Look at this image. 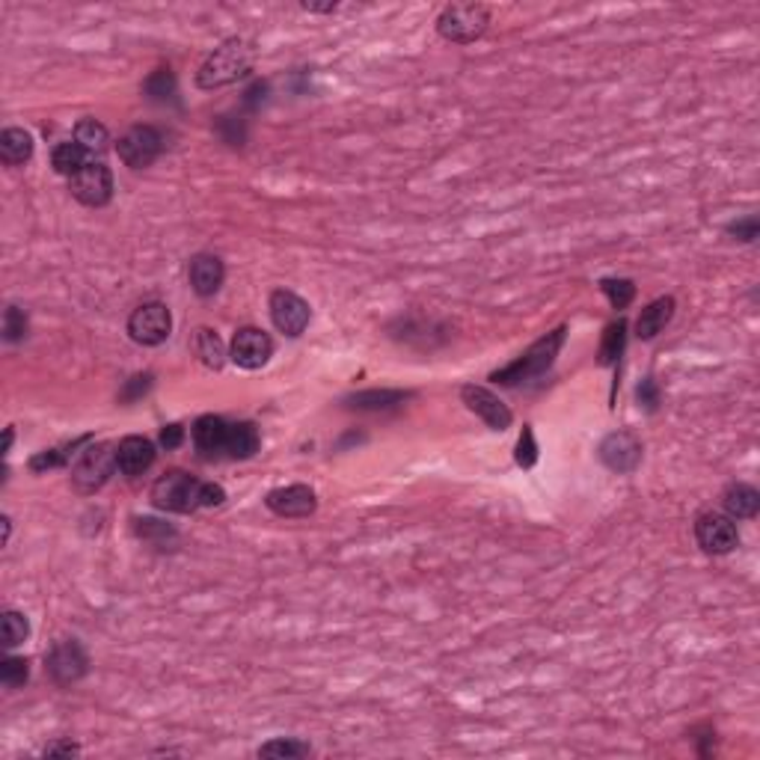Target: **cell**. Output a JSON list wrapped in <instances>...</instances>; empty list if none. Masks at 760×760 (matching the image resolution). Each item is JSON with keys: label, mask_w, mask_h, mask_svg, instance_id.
<instances>
[{"label": "cell", "mask_w": 760, "mask_h": 760, "mask_svg": "<svg viewBox=\"0 0 760 760\" xmlns=\"http://www.w3.org/2000/svg\"><path fill=\"white\" fill-rule=\"evenodd\" d=\"M249 69H253V45L244 39H229L220 48H214L206 63L199 66L196 83L202 90H217L244 78Z\"/></svg>", "instance_id": "cell-1"}, {"label": "cell", "mask_w": 760, "mask_h": 760, "mask_svg": "<svg viewBox=\"0 0 760 760\" xmlns=\"http://www.w3.org/2000/svg\"><path fill=\"white\" fill-rule=\"evenodd\" d=\"M565 336H567V327H558L553 332H546V336L534 342L532 348L520 356V360H514L511 365L493 372L491 380H496V384H502V386H517V384H526V380H532V377L546 375L553 368L558 351H562Z\"/></svg>", "instance_id": "cell-2"}, {"label": "cell", "mask_w": 760, "mask_h": 760, "mask_svg": "<svg viewBox=\"0 0 760 760\" xmlns=\"http://www.w3.org/2000/svg\"><path fill=\"white\" fill-rule=\"evenodd\" d=\"M202 487L206 481L182 470H170L152 484V505L161 511H175V514H190V511L202 508Z\"/></svg>", "instance_id": "cell-3"}, {"label": "cell", "mask_w": 760, "mask_h": 760, "mask_svg": "<svg viewBox=\"0 0 760 760\" xmlns=\"http://www.w3.org/2000/svg\"><path fill=\"white\" fill-rule=\"evenodd\" d=\"M487 24H491V9L481 4H451L439 12L437 30L443 39L455 45H470L475 39H481Z\"/></svg>", "instance_id": "cell-4"}, {"label": "cell", "mask_w": 760, "mask_h": 760, "mask_svg": "<svg viewBox=\"0 0 760 760\" xmlns=\"http://www.w3.org/2000/svg\"><path fill=\"white\" fill-rule=\"evenodd\" d=\"M113 470H119L116 467V446L95 443V446L80 451L75 470H71V481H75L78 491L92 493V491H99L107 479H111Z\"/></svg>", "instance_id": "cell-5"}, {"label": "cell", "mask_w": 760, "mask_h": 760, "mask_svg": "<svg viewBox=\"0 0 760 760\" xmlns=\"http://www.w3.org/2000/svg\"><path fill=\"white\" fill-rule=\"evenodd\" d=\"M116 152L131 170H146L164 152V134L152 125H134L116 142Z\"/></svg>", "instance_id": "cell-6"}, {"label": "cell", "mask_w": 760, "mask_h": 760, "mask_svg": "<svg viewBox=\"0 0 760 760\" xmlns=\"http://www.w3.org/2000/svg\"><path fill=\"white\" fill-rule=\"evenodd\" d=\"M128 332L137 344H146V348H154V344L166 342L170 339V332H173L170 309H166L164 303H158V301L137 306L128 318Z\"/></svg>", "instance_id": "cell-7"}, {"label": "cell", "mask_w": 760, "mask_h": 760, "mask_svg": "<svg viewBox=\"0 0 760 760\" xmlns=\"http://www.w3.org/2000/svg\"><path fill=\"white\" fill-rule=\"evenodd\" d=\"M71 196L90 208H101L113 199V173L101 161H90L83 170L69 178Z\"/></svg>", "instance_id": "cell-8"}, {"label": "cell", "mask_w": 760, "mask_h": 760, "mask_svg": "<svg viewBox=\"0 0 760 760\" xmlns=\"http://www.w3.org/2000/svg\"><path fill=\"white\" fill-rule=\"evenodd\" d=\"M45 669H48V674L54 677V683L69 686V683H78L80 677L87 674L90 657H87V650L80 648V641L63 639V641H57L51 650H48Z\"/></svg>", "instance_id": "cell-9"}, {"label": "cell", "mask_w": 760, "mask_h": 760, "mask_svg": "<svg viewBox=\"0 0 760 760\" xmlns=\"http://www.w3.org/2000/svg\"><path fill=\"white\" fill-rule=\"evenodd\" d=\"M695 538H698V546L704 553L724 555L740 544V532H736L734 520L728 514L707 511V514H701L698 522H695Z\"/></svg>", "instance_id": "cell-10"}, {"label": "cell", "mask_w": 760, "mask_h": 760, "mask_svg": "<svg viewBox=\"0 0 760 760\" xmlns=\"http://www.w3.org/2000/svg\"><path fill=\"white\" fill-rule=\"evenodd\" d=\"M270 318L280 332L294 339L309 327L312 309H309V303L303 297H297L294 291H273L270 294Z\"/></svg>", "instance_id": "cell-11"}, {"label": "cell", "mask_w": 760, "mask_h": 760, "mask_svg": "<svg viewBox=\"0 0 760 760\" xmlns=\"http://www.w3.org/2000/svg\"><path fill=\"white\" fill-rule=\"evenodd\" d=\"M270 354H273V342L268 332H261L256 327H244V330H238L235 332V339H232V363L235 365H241V368H261L268 360H270Z\"/></svg>", "instance_id": "cell-12"}, {"label": "cell", "mask_w": 760, "mask_h": 760, "mask_svg": "<svg viewBox=\"0 0 760 760\" xmlns=\"http://www.w3.org/2000/svg\"><path fill=\"white\" fill-rule=\"evenodd\" d=\"M600 460L612 472H633L641 460V443L629 431H615L600 443Z\"/></svg>", "instance_id": "cell-13"}, {"label": "cell", "mask_w": 760, "mask_h": 760, "mask_svg": "<svg viewBox=\"0 0 760 760\" xmlns=\"http://www.w3.org/2000/svg\"><path fill=\"white\" fill-rule=\"evenodd\" d=\"M268 508L277 517H309L318 508L315 491L306 484H291V487H277L268 493Z\"/></svg>", "instance_id": "cell-14"}, {"label": "cell", "mask_w": 760, "mask_h": 760, "mask_svg": "<svg viewBox=\"0 0 760 760\" xmlns=\"http://www.w3.org/2000/svg\"><path fill=\"white\" fill-rule=\"evenodd\" d=\"M460 396H463V404H467V407L475 416H479V419L487 428H493V431H505V428L511 425V410L493 396L491 389H484V386H463Z\"/></svg>", "instance_id": "cell-15"}, {"label": "cell", "mask_w": 760, "mask_h": 760, "mask_svg": "<svg viewBox=\"0 0 760 760\" xmlns=\"http://www.w3.org/2000/svg\"><path fill=\"white\" fill-rule=\"evenodd\" d=\"M154 463V446L146 437H125L116 446V467L122 475H142Z\"/></svg>", "instance_id": "cell-16"}, {"label": "cell", "mask_w": 760, "mask_h": 760, "mask_svg": "<svg viewBox=\"0 0 760 760\" xmlns=\"http://www.w3.org/2000/svg\"><path fill=\"white\" fill-rule=\"evenodd\" d=\"M187 277H190V289H194L199 297H211V294L220 291L226 270H223V261L217 256L202 253V256L190 259Z\"/></svg>", "instance_id": "cell-17"}, {"label": "cell", "mask_w": 760, "mask_h": 760, "mask_svg": "<svg viewBox=\"0 0 760 760\" xmlns=\"http://www.w3.org/2000/svg\"><path fill=\"white\" fill-rule=\"evenodd\" d=\"M226 443H229V422L220 419V416H202L194 425V446L202 451L206 458H214L226 451Z\"/></svg>", "instance_id": "cell-18"}, {"label": "cell", "mask_w": 760, "mask_h": 760, "mask_svg": "<svg viewBox=\"0 0 760 760\" xmlns=\"http://www.w3.org/2000/svg\"><path fill=\"white\" fill-rule=\"evenodd\" d=\"M722 505L731 520H752L760 511V493L752 484H731L722 496Z\"/></svg>", "instance_id": "cell-19"}, {"label": "cell", "mask_w": 760, "mask_h": 760, "mask_svg": "<svg viewBox=\"0 0 760 760\" xmlns=\"http://www.w3.org/2000/svg\"><path fill=\"white\" fill-rule=\"evenodd\" d=\"M674 315V297H660L648 309H641V315L636 321V336L639 339H653L657 332L665 330V324Z\"/></svg>", "instance_id": "cell-20"}, {"label": "cell", "mask_w": 760, "mask_h": 760, "mask_svg": "<svg viewBox=\"0 0 760 760\" xmlns=\"http://www.w3.org/2000/svg\"><path fill=\"white\" fill-rule=\"evenodd\" d=\"M33 154V137L24 128H6L0 134V158H4L9 166L27 164Z\"/></svg>", "instance_id": "cell-21"}, {"label": "cell", "mask_w": 760, "mask_h": 760, "mask_svg": "<svg viewBox=\"0 0 760 760\" xmlns=\"http://www.w3.org/2000/svg\"><path fill=\"white\" fill-rule=\"evenodd\" d=\"M259 451V431L253 422H232L229 425V443H226V455L247 460Z\"/></svg>", "instance_id": "cell-22"}, {"label": "cell", "mask_w": 760, "mask_h": 760, "mask_svg": "<svg viewBox=\"0 0 760 760\" xmlns=\"http://www.w3.org/2000/svg\"><path fill=\"white\" fill-rule=\"evenodd\" d=\"M194 351H196V356L202 360V365H208V368H223V363H226V348H223V342H220L217 332L208 330V327H199V330H196V336H194Z\"/></svg>", "instance_id": "cell-23"}, {"label": "cell", "mask_w": 760, "mask_h": 760, "mask_svg": "<svg viewBox=\"0 0 760 760\" xmlns=\"http://www.w3.org/2000/svg\"><path fill=\"white\" fill-rule=\"evenodd\" d=\"M407 398V392H398V389H372V392H356V396L348 398L351 407L356 410H386V407H396Z\"/></svg>", "instance_id": "cell-24"}, {"label": "cell", "mask_w": 760, "mask_h": 760, "mask_svg": "<svg viewBox=\"0 0 760 760\" xmlns=\"http://www.w3.org/2000/svg\"><path fill=\"white\" fill-rule=\"evenodd\" d=\"M51 164H54V170L59 175H75L78 170H83V166L90 164V154L83 152L78 142H59V146L54 149L51 154Z\"/></svg>", "instance_id": "cell-25"}, {"label": "cell", "mask_w": 760, "mask_h": 760, "mask_svg": "<svg viewBox=\"0 0 760 760\" xmlns=\"http://www.w3.org/2000/svg\"><path fill=\"white\" fill-rule=\"evenodd\" d=\"M75 142L87 152V154H101L107 149V142H111V134H107V128L101 122H95V119H83L75 128Z\"/></svg>", "instance_id": "cell-26"}, {"label": "cell", "mask_w": 760, "mask_h": 760, "mask_svg": "<svg viewBox=\"0 0 760 760\" xmlns=\"http://www.w3.org/2000/svg\"><path fill=\"white\" fill-rule=\"evenodd\" d=\"M624 342H627V324L624 321H615V324L606 327L603 342H600V354H597L600 365H615L618 356L624 354Z\"/></svg>", "instance_id": "cell-27"}, {"label": "cell", "mask_w": 760, "mask_h": 760, "mask_svg": "<svg viewBox=\"0 0 760 760\" xmlns=\"http://www.w3.org/2000/svg\"><path fill=\"white\" fill-rule=\"evenodd\" d=\"M87 439H90V437H80V439H75V443H71V446L54 449V451H42V455H36V458L30 460V470H33V472H42V470H54V467H59V463H66L71 455H75V449L87 443Z\"/></svg>", "instance_id": "cell-28"}, {"label": "cell", "mask_w": 760, "mask_h": 760, "mask_svg": "<svg viewBox=\"0 0 760 760\" xmlns=\"http://www.w3.org/2000/svg\"><path fill=\"white\" fill-rule=\"evenodd\" d=\"M30 633V627H27V618H24L21 612H4V648L12 650V648H18L24 639H27Z\"/></svg>", "instance_id": "cell-29"}, {"label": "cell", "mask_w": 760, "mask_h": 760, "mask_svg": "<svg viewBox=\"0 0 760 760\" xmlns=\"http://www.w3.org/2000/svg\"><path fill=\"white\" fill-rule=\"evenodd\" d=\"M600 289H603L606 297H609V303L615 309H627L629 303H633V297H636L633 280H603Z\"/></svg>", "instance_id": "cell-30"}, {"label": "cell", "mask_w": 760, "mask_h": 760, "mask_svg": "<svg viewBox=\"0 0 760 760\" xmlns=\"http://www.w3.org/2000/svg\"><path fill=\"white\" fill-rule=\"evenodd\" d=\"M146 95L152 101H166L175 95V78L170 69H158L154 75L146 80Z\"/></svg>", "instance_id": "cell-31"}, {"label": "cell", "mask_w": 760, "mask_h": 760, "mask_svg": "<svg viewBox=\"0 0 760 760\" xmlns=\"http://www.w3.org/2000/svg\"><path fill=\"white\" fill-rule=\"evenodd\" d=\"M312 748L297 740H270L259 748V757H306Z\"/></svg>", "instance_id": "cell-32"}, {"label": "cell", "mask_w": 760, "mask_h": 760, "mask_svg": "<svg viewBox=\"0 0 760 760\" xmlns=\"http://www.w3.org/2000/svg\"><path fill=\"white\" fill-rule=\"evenodd\" d=\"M27 660H18V657H6L4 662H0V681H4L6 689H16V686H24L27 683Z\"/></svg>", "instance_id": "cell-33"}, {"label": "cell", "mask_w": 760, "mask_h": 760, "mask_svg": "<svg viewBox=\"0 0 760 760\" xmlns=\"http://www.w3.org/2000/svg\"><path fill=\"white\" fill-rule=\"evenodd\" d=\"M134 532L140 534V538L154 541V544H164L166 538H175V532H173L170 526H166V522H161V520H149V517L134 520Z\"/></svg>", "instance_id": "cell-34"}, {"label": "cell", "mask_w": 760, "mask_h": 760, "mask_svg": "<svg viewBox=\"0 0 760 760\" xmlns=\"http://www.w3.org/2000/svg\"><path fill=\"white\" fill-rule=\"evenodd\" d=\"M24 336H27V315H24L18 306H9L4 312V339L18 342Z\"/></svg>", "instance_id": "cell-35"}, {"label": "cell", "mask_w": 760, "mask_h": 760, "mask_svg": "<svg viewBox=\"0 0 760 760\" xmlns=\"http://www.w3.org/2000/svg\"><path fill=\"white\" fill-rule=\"evenodd\" d=\"M517 463L522 470H529L534 467V460H538V443H534V431H532V425L522 428V434H520V443H517Z\"/></svg>", "instance_id": "cell-36"}, {"label": "cell", "mask_w": 760, "mask_h": 760, "mask_svg": "<svg viewBox=\"0 0 760 760\" xmlns=\"http://www.w3.org/2000/svg\"><path fill=\"white\" fill-rule=\"evenodd\" d=\"M757 229H760V226H757V217L752 214V217L731 223V226H728V235H734L736 241H745V244H748V241H755V238H757Z\"/></svg>", "instance_id": "cell-37"}, {"label": "cell", "mask_w": 760, "mask_h": 760, "mask_svg": "<svg viewBox=\"0 0 760 760\" xmlns=\"http://www.w3.org/2000/svg\"><path fill=\"white\" fill-rule=\"evenodd\" d=\"M152 386V375H137V377H131L128 380V389L122 392V401H134L137 396H142Z\"/></svg>", "instance_id": "cell-38"}, {"label": "cell", "mask_w": 760, "mask_h": 760, "mask_svg": "<svg viewBox=\"0 0 760 760\" xmlns=\"http://www.w3.org/2000/svg\"><path fill=\"white\" fill-rule=\"evenodd\" d=\"M223 499H226V491L220 484H211L206 481V487H202V508H214V505H223Z\"/></svg>", "instance_id": "cell-39"}, {"label": "cell", "mask_w": 760, "mask_h": 760, "mask_svg": "<svg viewBox=\"0 0 760 760\" xmlns=\"http://www.w3.org/2000/svg\"><path fill=\"white\" fill-rule=\"evenodd\" d=\"M182 439H185V428L182 425H166L164 431H161V446L164 449H178V446H182Z\"/></svg>", "instance_id": "cell-40"}, {"label": "cell", "mask_w": 760, "mask_h": 760, "mask_svg": "<svg viewBox=\"0 0 760 760\" xmlns=\"http://www.w3.org/2000/svg\"><path fill=\"white\" fill-rule=\"evenodd\" d=\"M639 401L645 404L648 410H653V407H657L660 396H657V384H653L650 377H648V380H641V386H639Z\"/></svg>", "instance_id": "cell-41"}, {"label": "cell", "mask_w": 760, "mask_h": 760, "mask_svg": "<svg viewBox=\"0 0 760 760\" xmlns=\"http://www.w3.org/2000/svg\"><path fill=\"white\" fill-rule=\"evenodd\" d=\"M80 748L75 743H66V745H48L45 755H78Z\"/></svg>", "instance_id": "cell-42"}, {"label": "cell", "mask_w": 760, "mask_h": 760, "mask_svg": "<svg viewBox=\"0 0 760 760\" xmlns=\"http://www.w3.org/2000/svg\"><path fill=\"white\" fill-rule=\"evenodd\" d=\"M301 6H303L306 12H332L339 4H332V0H330V4H309V0H306V4H301Z\"/></svg>", "instance_id": "cell-43"}]
</instances>
